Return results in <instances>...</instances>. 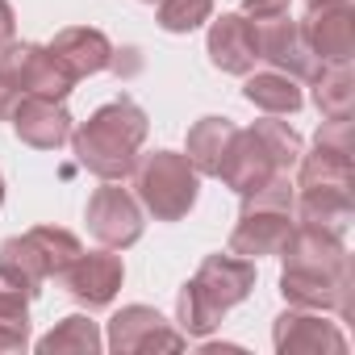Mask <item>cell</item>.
<instances>
[{
  "label": "cell",
  "instance_id": "d4e9b609",
  "mask_svg": "<svg viewBox=\"0 0 355 355\" xmlns=\"http://www.w3.org/2000/svg\"><path fill=\"white\" fill-rule=\"evenodd\" d=\"M155 17L167 34H193L214 17V0H159Z\"/></svg>",
  "mask_w": 355,
  "mask_h": 355
},
{
  "label": "cell",
  "instance_id": "7a4b0ae2",
  "mask_svg": "<svg viewBox=\"0 0 355 355\" xmlns=\"http://www.w3.org/2000/svg\"><path fill=\"white\" fill-rule=\"evenodd\" d=\"M146 113L134 96H113L105 101L88 121L71 125V150L80 159V167H88L101 180H125L134 159H138V146L146 142Z\"/></svg>",
  "mask_w": 355,
  "mask_h": 355
},
{
  "label": "cell",
  "instance_id": "484cf974",
  "mask_svg": "<svg viewBox=\"0 0 355 355\" xmlns=\"http://www.w3.org/2000/svg\"><path fill=\"white\" fill-rule=\"evenodd\" d=\"M293 0H243V17L251 21H272V17H284Z\"/></svg>",
  "mask_w": 355,
  "mask_h": 355
},
{
  "label": "cell",
  "instance_id": "603a6c76",
  "mask_svg": "<svg viewBox=\"0 0 355 355\" xmlns=\"http://www.w3.org/2000/svg\"><path fill=\"white\" fill-rule=\"evenodd\" d=\"M30 293L0 272V351H26L30 343Z\"/></svg>",
  "mask_w": 355,
  "mask_h": 355
},
{
  "label": "cell",
  "instance_id": "cb8c5ba5",
  "mask_svg": "<svg viewBox=\"0 0 355 355\" xmlns=\"http://www.w3.org/2000/svg\"><path fill=\"white\" fill-rule=\"evenodd\" d=\"M38 351H42V355H63V351L92 355V351H101V330H96L92 318H84V313H67L51 334L38 338Z\"/></svg>",
  "mask_w": 355,
  "mask_h": 355
},
{
  "label": "cell",
  "instance_id": "9a60e30c",
  "mask_svg": "<svg viewBox=\"0 0 355 355\" xmlns=\"http://www.w3.org/2000/svg\"><path fill=\"white\" fill-rule=\"evenodd\" d=\"M255 38H259V63L268 67H280L297 80H309L322 67V59L309 51V42L301 38V26L288 13L272 21H255Z\"/></svg>",
  "mask_w": 355,
  "mask_h": 355
},
{
  "label": "cell",
  "instance_id": "52a82bcc",
  "mask_svg": "<svg viewBox=\"0 0 355 355\" xmlns=\"http://www.w3.org/2000/svg\"><path fill=\"white\" fill-rule=\"evenodd\" d=\"M80 239L63 226H34L26 234H13L0 243V272L9 280H17L30 297L42 293L46 280H55L76 255H80Z\"/></svg>",
  "mask_w": 355,
  "mask_h": 355
},
{
  "label": "cell",
  "instance_id": "ac0fdd59",
  "mask_svg": "<svg viewBox=\"0 0 355 355\" xmlns=\"http://www.w3.org/2000/svg\"><path fill=\"white\" fill-rule=\"evenodd\" d=\"M46 46L55 51V59H59L76 80H88V76H96V71H109V59H113V42H109L96 26H67V30H59Z\"/></svg>",
  "mask_w": 355,
  "mask_h": 355
},
{
  "label": "cell",
  "instance_id": "7c38bea8",
  "mask_svg": "<svg viewBox=\"0 0 355 355\" xmlns=\"http://www.w3.org/2000/svg\"><path fill=\"white\" fill-rule=\"evenodd\" d=\"M121 280H125L121 255H113L109 247H105V251H80V255L55 276V284H59L71 301H80V305H88V309L113 305Z\"/></svg>",
  "mask_w": 355,
  "mask_h": 355
},
{
  "label": "cell",
  "instance_id": "ba28073f",
  "mask_svg": "<svg viewBox=\"0 0 355 355\" xmlns=\"http://www.w3.org/2000/svg\"><path fill=\"white\" fill-rule=\"evenodd\" d=\"M0 84H9L17 96L67 101L80 80L55 59L51 46H42V42H5L0 46Z\"/></svg>",
  "mask_w": 355,
  "mask_h": 355
},
{
  "label": "cell",
  "instance_id": "30bf717a",
  "mask_svg": "<svg viewBox=\"0 0 355 355\" xmlns=\"http://www.w3.org/2000/svg\"><path fill=\"white\" fill-rule=\"evenodd\" d=\"M297 26L322 63L355 59V5L351 0H305V13Z\"/></svg>",
  "mask_w": 355,
  "mask_h": 355
},
{
  "label": "cell",
  "instance_id": "4316f807",
  "mask_svg": "<svg viewBox=\"0 0 355 355\" xmlns=\"http://www.w3.org/2000/svg\"><path fill=\"white\" fill-rule=\"evenodd\" d=\"M109 71H117L121 80H130V76H138L142 71V51L138 46H113V59H109Z\"/></svg>",
  "mask_w": 355,
  "mask_h": 355
},
{
  "label": "cell",
  "instance_id": "3957f363",
  "mask_svg": "<svg viewBox=\"0 0 355 355\" xmlns=\"http://www.w3.org/2000/svg\"><path fill=\"white\" fill-rule=\"evenodd\" d=\"M255 288V259H243L234 251L205 255L197 276L184 280L180 297H175V313H180V330L189 338H205L209 330L222 326V318L247 301Z\"/></svg>",
  "mask_w": 355,
  "mask_h": 355
},
{
  "label": "cell",
  "instance_id": "d6986e66",
  "mask_svg": "<svg viewBox=\"0 0 355 355\" xmlns=\"http://www.w3.org/2000/svg\"><path fill=\"white\" fill-rule=\"evenodd\" d=\"M293 218L305 222V226H322V230L347 234V226H351V218H355L351 184H309V189H297V197H293Z\"/></svg>",
  "mask_w": 355,
  "mask_h": 355
},
{
  "label": "cell",
  "instance_id": "8992f818",
  "mask_svg": "<svg viewBox=\"0 0 355 355\" xmlns=\"http://www.w3.org/2000/svg\"><path fill=\"white\" fill-rule=\"evenodd\" d=\"M293 197L297 184L288 180V171L272 175V180L255 193L243 197V214L239 226L230 230V251L243 259H263V255H280V247L288 243L297 218H293Z\"/></svg>",
  "mask_w": 355,
  "mask_h": 355
},
{
  "label": "cell",
  "instance_id": "2e32d148",
  "mask_svg": "<svg viewBox=\"0 0 355 355\" xmlns=\"http://www.w3.org/2000/svg\"><path fill=\"white\" fill-rule=\"evenodd\" d=\"M209 63L226 76H247L259 63V38H255V21L243 13H222L209 26Z\"/></svg>",
  "mask_w": 355,
  "mask_h": 355
},
{
  "label": "cell",
  "instance_id": "5bb4252c",
  "mask_svg": "<svg viewBox=\"0 0 355 355\" xmlns=\"http://www.w3.org/2000/svg\"><path fill=\"white\" fill-rule=\"evenodd\" d=\"M309 184H351V117L322 121L309 150L297 159V189Z\"/></svg>",
  "mask_w": 355,
  "mask_h": 355
},
{
  "label": "cell",
  "instance_id": "6da1fadb",
  "mask_svg": "<svg viewBox=\"0 0 355 355\" xmlns=\"http://www.w3.org/2000/svg\"><path fill=\"white\" fill-rule=\"evenodd\" d=\"M284 272H280V297L288 305L301 309H334L343 322H351V293H355V276H351V255L343 234L322 230V226H305L297 222L288 243L280 247Z\"/></svg>",
  "mask_w": 355,
  "mask_h": 355
},
{
  "label": "cell",
  "instance_id": "4fadbf2b",
  "mask_svg": "<svg viewBox=\"0 0 355 355\" xmlns=\"http://www.w3.org/2000/svg\"><path fill=\"white\" fill-rule=\"evenodd\" d=\"M272 347L280 355H343L347 351V334L338 330V322L326 318V309H301L288 305L276 326H272Z\"/></svg>",
  "mask_w": 355,
  "mask_h": 355
},
{
  "label": "cell",
  "instance_id": "9c48e42d",
  "mask_svg": "<svg viewBox=\"0 0 355 355\" xmlns=\"http://www.w3.org/2000/svg\"><path fill=\"white\" fill-rule=\"evenodd\" d=\"M84 222H88V234L109 247V251H125L142 239V205L134 193H125L117 180H105L92 197H88V209H84Z\"/></svg>",
  "mask_w": 355,
  "mask_h": 355
},
{
  "label": "cell",
  "instance_id": "7402d4cb",
  "mask_svg": "<svg viewBox=\"0 0 355 355\" xmlns=\"http://www.w3.org/2000/svg\"><path fill=\"white\" fill-rule=\"evenodd\" d=\"M309 88H313V105H318L322 121H343V117L355 113V76H351V63H322L309 76Z\"/></svg>",
  "mask_w": 355,
  "mask_h": 355
},
{
  "label": "cell",
  "instance_id": "277c9868",
  "mask_svg": "<svg viewBox=\"0 0 355 355\" xmlns=\"http://www.w3.org/2000/svg\"><path fill=\"white\" fill-rule=\"evenodd\" d=\"M301 150H305L301 134L288 121H280V117L268 113L263 121H255V125H247V130L234 134V142L226 150V163L218 171V180L226 189H234L239 197H247V193L263 189L272 175L293 171L297 159H301Z\"/></svg>",
  "mask_w": 355,
  "mask_h": 355
},
{
  "label": "cell",
  "instance_id": "ffe728a7",
  "mask_svg": "<svg viewBox=\"0 0 355 355\" xmlns=\"http://www.w3.org/2000/svg\"><path fill=\"white\" fill-rule=\"evenodd\" d=\"M243 96H247L255 109L272 113V117H288V113H297V109L305 105L301 80L288 76V71H280V67L247 71V80H243Z\"/></svg>",
  "mask_w": 355,
  "mask_h": 355
},
{
  "label": "cell",
  "instance_id": "8fae6325",
  "mask_svg": "<svg viewBox=\"0 0 355 355\" xmlns=\"http://www.w3.org/2000/svg\"><path fill=\"white\" fill-rule=\"evenodd\" d=\"M109 347L117 355H142V351H184L189 334L175 330L159 309L150 305H125L109 318Z\"/></svg>",
  "mask_w": 355,
  "mask_h": 355
},
{
  "label": "cell",
  "instance_id": "f546056e",
  "mask_svg": "<svg viewBox=\"0 0 355 355\" xmlns=\"http://www.w3.org/2000/svg\"><path fill=\"white\" fill-rule=\"evenodd\" d=\"M0 205H5V175H0Z\"/></svg>",
  "mask_w": 355,
  "mask_h": 355
},
{
  "label": "cell",
  "instance_id": "e0dca14e",
  "mask_svg": "<svg viewBox=\"0 0 355 355\" xmlns=\"http://www.w3.org/2000/svg\"><path fill=\"white\" fill-rule=\"evenodd\" d=\"M9 121L17 138L34 150H59L71 138V113L63 109V101H51V96H21Z\"/></svg>",
  "mask_w": 355,
  "mask_h": 355
},
{
  "label": "cell",
  "instance_id": "83f0119b",
  "mask_svg": "<svg viewBox=\"0 0 355 355\" xmlns=\"http://www.w3.org/2000/svg\"><path fill=\"white\" fill-rule=\"evenodd\" d=\"M13 34H17L13 5H9V0H0V46H5V42H13Z\"/></svg>",
  "mask_w": 355,
  "mask_h": 355
},
{
  "label": "cell",
  "instance_id": "44dd1931",
  "mask_svg": "<svg viewBox=\"0 0 355 355\" xmlns=\"http://www.w3.org/2000/svg\"><path fill=\"white\" fill-rule=\"evenodd\" d=\"M234 134H239V125H234L230 117H201V121L189 130L184 155H189V163L197 167V175H218V171H222Z\"/></svg>",
  "mask_w": 355,
  "mask_h": 355
},
{
  "label": "cell",
  "instance_id": "f1b7e54d",
  "mask_svg": "<svg viewBox=\"0 0 355 355\" xmlns=\"http://www.w3.org/2000/svg\"><path fill=\"white\" fill-rule=\"evenodd\" d=\"M17 101H21V96H17V92H13L9 84H0V121H9V117H13Z\"/></svg>",
  "mask_w": 355,
  "mask_h": 355
},
{
  "label": "cell",
  "instance_id": "5b68a950",
  "mask_svg": "<svg viewBox=\"0 0 355 355\" xmlns=\"http://www.w3.org/2000/svg\"><path fill=\"white\" fill-rule=\"evenodd\" d=\"M130 184H134V197H138L142 214H150L155 222L189 218L197 197H201V175L189 163V155H180V150L138 155L134 167H130Z\"/></svg>",
  "mask_w": 355,
  "mask_h": 355
},
{
  "label": "cell",
  "instance_id": "4dcf8cb0",
  "mask_svg": "<svg viewBox=\"0 0 355 355\" xmlns=\"http://www.w3.org/2000/svg\"><path fill=\"white\" fill-rule=\"evenodd\" d=\"M142 5H159V0H142Z\"/></svg>",
  "mask_w": 355,
  "mask_h": 355
}]
</instances>
